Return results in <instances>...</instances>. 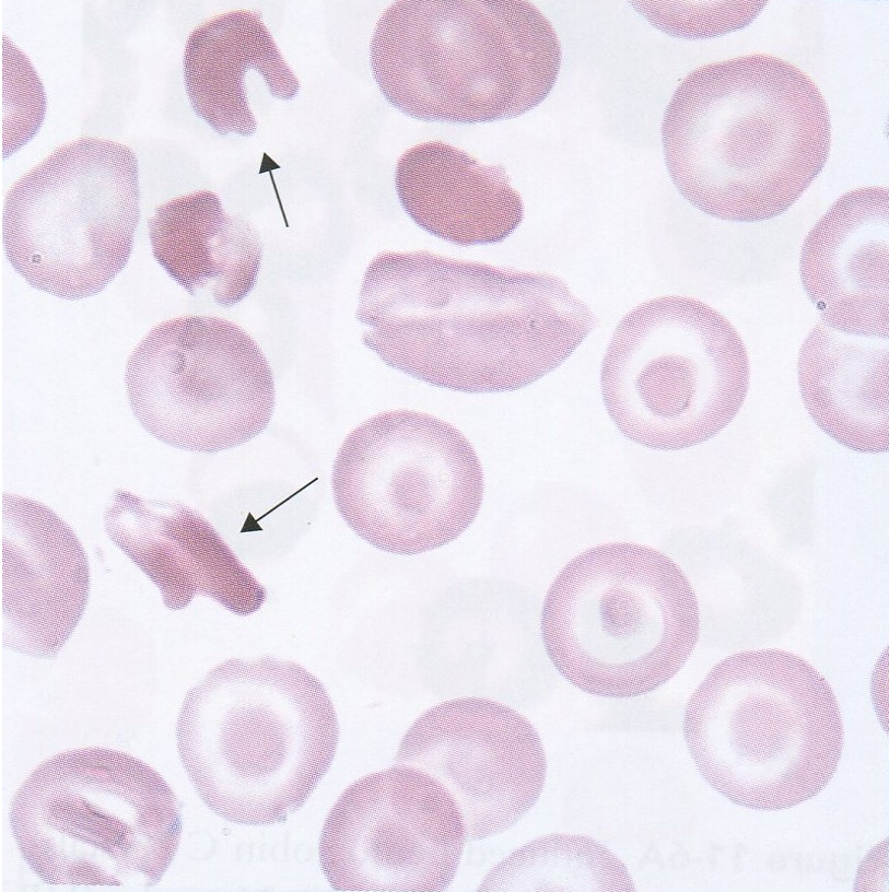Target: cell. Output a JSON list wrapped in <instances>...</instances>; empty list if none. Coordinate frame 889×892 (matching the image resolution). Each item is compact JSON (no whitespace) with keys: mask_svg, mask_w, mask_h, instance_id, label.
I'll return each mask as SVG.
<instances>
[{"mask_svg":"<svg viewBox=\"0 0 889 892\" xmlns=\"http://www.w3.org/2000/svg\"><path fill=\"white\" fill-rule=\"evenodd\" d=\"M358 320L363 344L432 386L480 394L524 388L558 368L595 327L560 278L384 251L367 266Z\"/></svg>","mask_w":889,"mask_h":892,"instance_id":"obj_1","label":"cell"},{"mask_svg":"<svg viewBox=\"0 0 889 892\" xmlns=\"http://www.w3.org/2000/svg\"><path fill=\"white\" fill-rule=\"evenodd\" d=\"M669 176L715 219L753 223L786 212L824 167L828 105L791 62L751 54L701 66L678 85L662 122Z\"/></svg>","mask_w":889,"mask_h":892,"instance_id":"obj_2","label":"cell"},{"mask_svg":"<svg viewBox=\"0 0 889 892\" xmlns=\"http://www.w3.org/2000/svg\"><path fill=\"white\" fill-rule=\"evenodd\" d=\"M339 724L323 682L291 660L231 658L191 688L176 723L195 790L244 825L283 822L328 772Z\"/></svg>","mask_w":889,"mask_h":892,"instance_id":"obj_3","label":"cell"},{"mask_svg":"<svg viewBox=\"0 0 889 892\" xmlns=\"http://www.w3.org/2000/svg\"><path fill=\"white\" fill-rule=\"evenodd\" d=\"M682 732L704 780L734 805L761 811L821 793L844 744L829 682L800 656L776 648L718 661L689 697Z\"/></svg>","mask_w":889,"mask_h":892,"instance_id":"obj_4","label":"cell"},{"mask_svg":"<svg viewBox=\"0 0 889 892\" xmlns=\"http://www.w3.org/2000/svg\"><path fill=\"white\" fill-rule=\"evenodd\" d=\"M370 64L402 114L477 124L538 106L555 84L561 46L528 1H396L376 22Z\"/></svg>","mask_w":889,"mask_h":892,"instance_id":"obj_5","label":"cell"},{"mask_svg":"<svg viewBox=\"0 0 889 892\" xmlns=\"http://www.w3.org/2000/svg\"><path fill=\"white\" fill-rule=\"evenodd\" d=\"M700 608L681 567L634 542L592 547L551 583L540 619L557 671L609 699L651 693L676 676L700 636Z\"/></svg>","mask_w":889,"mask_h":892,"instance_id":"obj_6","label":"cell"},{"mask_svg":"<svg viewBox=\"0 0 889 892\" xmlns=\"http://www.w3.org/2000/svg\"><path fill=\"white\" fill-rule=\"evenodd\" d=\"M17 848L45 883L151 888L177 853L179 801L153 767L87 747L40 763L9 813Z\"/></svg>","mask_w":889,"mask_h":892,"instance_id":"obj_7","label":"cell"},{"mask_svg":"<svg viewBox=\"0 0 889 892\" xmlns=\"http://www.w3.org/2000/svg\"><path fill=\"white\" fill-rule=\"evenodd\" d=\"M750 364L741 337L709 304L667 295L618 324L601 362L606 410L628 439L657 450L700 445L744 404Z\"/></svg>","mask_w":889,"mask_h":892,"instance_id":"obj_8","label":"cell"},{"mask_svg":"<svg viewBox=\"0 0 889 892\" xmlns=\"http://www.w3.org/2000/svg\"><path fill=\"white\" fill-rule=\"evenodd\" d=\"M140 198L130 146L93 137L66 143L9 189L7 258L37 290L66 300L96 295L130 258Z\"/></svg>","mask_w":889,"mask_h":892,"instance_id":"obj_9","label":"cell"},{"mask_svg":"<svg viewBox=\"0 0 889 892\" xmlns=\"http://www.w3.org/2000/svg\"><path fill=\"white\" fill-rule=\"evenodd\" d=\"M336 507L378 550L413 555L457 539L478 516L480 459L452 424L411 410L381 412L344 438L332 467Z\"/></svg>","mask_w":889,"mask_h":892,"instance_id":"obj_10","label":"cell"},{"mask_svg":"<svg viewBox=\"0 0 889 892\" xmlns=\"http://www.w3.org/2000/svg\"><path fill=\"white\" fill-rule=\"evenodd\" d=\"M130 408L157 441L214 454L247 443L270 423L271 367L255 340L226 319L185 316L150 330L125 374Z\"/></svg>","mask_w":889,"mask_h":892,"instance_id":"obj_11","label":"cell"},{"mask_svg":"<svg viewBox=\"0 0 889 892\" xmlns=\"http://www.w3.org/2000/svg\"><path fill=\"white\" fill-rule=\"evenodd\" d=\"M467 841L460 809L434 777L396 764L351 784L329 811L318 854L341 892H441Z\"/></svg>","mask_w":889,"mask_h":892,"instance_id":"obj_12","label":"cell"},{"mask_svg":"<svg viewBox=\"0 0 889 892\" xmlns=\"http://www.w3.org/2000/svg\"><path fill=\"white\" fill-rule=\"evenodd\" d=\"M395 763L428 773L452 794L467 841L515 825L538 801L547 775L534 725L514 708L478 696L445 701L420 715Z\"/></svg>","mask_w":889,"mask_h":892,"instance_id":"obj_13","label":"cell"},{"mask_svg":"<svg viewBox=\"0 0 889 892\" xmlns=\"http://www.w3.org/2000/svg\"><path fill=\"white\" fill-rule=\"evenodd\" d=\"M1 643L55 658L86 609L91 575L71 527L48 506L17 494L1 500Z\"/></svg>","mask_w":889,"mask_h":892,"instance_id":"obj_14","label":"cell"},{"mask_svg":"<svg viewBox=\"0 0 889 892\" xmlns=\"http://www.w3.org/2000/svg\"><path fill=\"white\" fill-rule=\"evenodd\" d=\"M103 520L110 541L159 588L167 609L182 610L196 596L241 617L264 605L265 587L190 506L118 489Z\"/></svg>","mask_w":889,"mask_h":892,"instance_id":"obj_15","label":"cell"},{"mask_svg":"<svg viewBox=\"0 0 889 892\" xmlns=\"http://www.w3.org/2000/svg\"><path fill=\"white\" fill-rule=\"evenodd\" d=\"M889 192L839 197L804 239L799 275L821 322L844 333L889 337Z\"/></svg>","mask_w":889,"mask_h":892,"instance_id":"obj_16","label":"cell"},{"mask_svg":"<svg viewBox=\"0 0 889 892\" xmlns=\"http://www.w3.org/2000/svg\"><path fill=\"white\" fill-rule=\"evenodd\" d=\"M395 189L419 227L459 246L500 243L524 218L504 167L484 165L442 141L416 144L400 155Z\"/></svg>","mask_w":889,"mask_h":892,"instance_id":"obj_17","label":"cell"},{"mask_svg":"<svg viewBox=\"0 0 889 892\" xmlns=\"http://www.w3.org/2000/svg\"><path fill=\"white\" fill-rule=\"evenodd\" d=\"M888 339L855 336L818 322L797 360L798 387L816 425L863 454L889 449Z\"/></svg>","mask_w":889,"mask_h":892,"instance_id":"obj_18","label":"cell"},{"mask_svg":"<svg viewBox=\"0 0 889 892\" xmlns=\"http://www.w3.org/2000/svg\"><path fill=\"white\" fill-rule=\"evenodd\" d=\"M250 71L278 99L299 94L300 82L260 13L224 12L190 32L183 56L186 94L195 114L220 136L249 137L257 130L246 84Z\"/></svg>","mask_w":889,"mask_h":892,"instance_id":"obj_19","label":"cell"},{"mask_svg":"<svg viewBox=\"0 0 889 892\" xmlns=\"http://www.w3.org/2000/svg\"><path fill=\"white\" fill-rule=\"evenodd\" d=\"M148 227L154 259L190 295L230 307L254 289L260 236L245 219L226 213L214 192L198 190L157 206Z\"/></svg>","mask_w":889,"mask_h":892,"instance_id":"obj_20","label":"cell"},{"mask_svg":"<svg viewBox=\"0 0 889 892\" xmlns=\"http://www.w3.org/2000/svg\"><path fill=\"white\" fill-rule=\"evenodd\" d=\"M634 891L627 866L606 846L581 834L535 838L495 865L477 891Z\"/></svg>","mask_w":889,"mask_h":892,"instance_id":"obj_21","label":"cell"},{"mask_svg":"<svg viewBox=\"0 0 889 892\" xmlns=\"http://www.w3.org/2000/svg\"><path fill=\"white\" fill-rule=\"evenodd\" d=\"M654 27L680 38L704 39L748 26L767 1H630Z\"/></svg>","mask_w":889,"mask_h":892,"instance_id":"obj_22","label":"cell"},{"mask_svg":"<svg viewBox=\"0 0 889 892\" xmlns=\"http://www.w3.org/2000/svg\"><path fill=\"white\" fill-rule=\"evenodd\" d=\"M46 114L44 85L30 59L2 35V157L39 130Z\"/></svg>","mask_w":889,"mask_h":892,"instance_id":"obj_23","label":"cell"}]
</instances>
